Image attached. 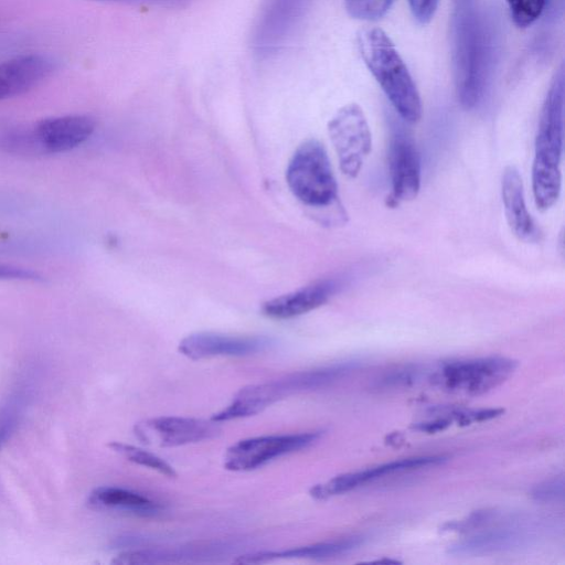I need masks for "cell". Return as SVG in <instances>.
<instances>
[{
	"label": "cell",
	"instance_id": "6da1fadb",
	"mask_svg": "<svg viewBox=\"0 0 565 565\" xmlns=\"http://www.w3.org/2000/svg\"><path fill=\"white\" fill-rule=\"evenodd\" d=\"M451 50L458 100L466 109L483 98L490 43L478 0H452Z\"/></svg>",
	"mask_w": 565,
	"mask_h": 565
},
{
	"label": "cell",
	"instance_id": "7a4b0ae2",
	"mask_svg": "<svg viewBox=\"0 0 565 565\" xmlns=\"http://www.w3.org/2000/svg\"><path fill=\"white\" fill-rule=\"evenodd\" d=\"M564 72L561 67L554 75L545 97L537 134L532 167V189L539 210L552 207L561 192V159L564 137Z\"/></svg>",
	"mask_w": 565,
	"mask_h": 565
},
{
	"label": "cell",
	"instance_id": "3957f363",
	"mask_svg": "<svg viewBox=\"0 0 565 565\" xmlns=\"http://www.w3.org/2000/svg\"><path fill=\"white\" fill-rule=\"evenodd\" d=\"M365 65L402 119L417 122L422 102L417 87L390 36L379 28L363 29L356 36Z\"/></svg>",
	"mask_w": 565,
	"mask_h": 565
},
{
	"label": "cell",
	"instance_id": "277c9868",
	"mask_svg": "<svg viewBox=\"0 0 565 565\" xmlns=\"http://www.w3.org/2000/svg\"><path fill=\"white\" fill-rule=\"evenodd\" d=\"M286 180L292 194L307 206L328 209L340 205L329 157L316 139L306 140L295 151Z\"/></svg>",
	"mask_w": 565,
	"mask_h": 565
},
{
	"label": "cell",
	"instance_id": "5b68a950",
	"mask_svg": "<svg viewBox=\"0 0 565 565\" xmlns=\"http://www.w3.org/2000/svg\"><path fill=\"white\" fill-rule=\"evenodd\" d=\"M95 127L94 118L88 115L47 117L11 134L6 146L14 152L63 153L84 143L93 135Z\"/></svg>",
	"mask_w": 565,
	"mask_h": 565
},
{
	"label": "cell",
	"instance_id": "8992f818",
	"mask_svg": "<svg viewBox=\"0 0 565 565\" xmlns=\"http://www.w3.org/2000/svg\"><path fill=\"white\" fill-rule=\"evenodd\" d=\"M516 366V361L502 356L449 361L431 375V381L449 392L480 395L504 382Z\"/></svg>",
	"mask_w": 565,
	"mask_h": 565
},
{
	"label": "cell",
	"instance_id": "52a82bcc",
	"mask_svg": "<svg viewBox=\"0 0 565 565\" xmlns=\"http://www.w3.org/2000/svg\"><path fill=\"white\" fill-rule=\"evenodd\" d=\"M330 140L343 174L355 178L372 150V136L362 108L351 103L341 107L328 124Z\"/></svg>",
	"mask_w": 565,
	"mask_h": 565
},
{
	"label": "cell",
	"instance_id": "ba28073f",
	"mask_svg": "<svg viewBox=\"0 0 565 565\" xmlns=\"http://www.w3.org/2000/svg\"><path fill=\"white\" fill-rule=\"evenodd\" d=\"M321 435V431H306L245 438L226 449L224 467L237 472L255 470L274 459L307 448Z\"/></svg>",
	"mask_w": 565,
	"mask_h": 565
},
{
	"label": "cell",
	"instance_id": "9c48e42d",
	"mask_svg": "<svg viewBox=\"0 0 565 565\" xmlns=\"http://www.w3.org/2000/svg\"><path fill=\"white\" fill-rule=\"evenodd\" d=\"M311 391L307 370L290 373L277 380L241 388L232 402L211 419L217 423L256 415L275 402L292 394Z\"/></svg>",
	"mask_w": 565,
	"mask_h": 565
},
{
	"label": "cell",
	"instance_id": "30bf717a",
	"mask_svg": "<svg viewBox=\"0 0 565 565\" xmlns=\"http://www.w3.org/2000/svg\"><path fill=\"white\" fill-rule=\"evenodd\" d=\"M220 423L212 420L159 416L143 419L134 427L136 437L146 445L177 447L211 439L218 435Z\"/></svg>",
	"mask_w": 565,
	"mask_h": 565
},
{
	"label": "cell",
	"instance_id": "8fae6325",
	"mask_svg": "<svg viewBox=\"0 0 565 565\" xmlns=\"http://www.w3.org/2000/svg\"><path fill=\"white\" fill-rule=\"evenodd\" d=\"M310 0H265L253 32V47L260 56L278 51L301 21Z\"/></svg>",
	"mask_w": 565,
	"mask_h": 565
},
{
	"label": "cell",
	"instance_id": "7c38bea8",
	"mask_svg": "<svg viewBox=\"0 0 565 565\" xmlns=\"http://www.w3.org/2000/svg\"><path fill=\"white\" fill-rule=\"evenodd\" d=\"M273 340L263 335H231L215 332H196L179 343V351L191 360L215 356H245L263 352Z\"/></svg>",
	"mask_w": 565,
	"mask_h": 565
},
{
	"label": "cell",
	"instance_id": "4fadbf2b",
	"mask_svg": "<svg viewBox=\"0 0 565 565\" xmlns=\"http://www.w3.org/2000/svg\"><path fill=\"white\" fill-rule=\"evenodd\" d=\"M446 459L447 458L445 456L436 455L412 457L354 472L339 475L323 483L315 484L310 488L309 494L316 500H326L333 495L345 493L367 482L382 478L383 476L437 466L443 463Z\"/></svg>",
	"mask_w": 565,
	"mask_h": 565
},
{
	"label": "cell",
	"instance_id": "5bb4252c",
	"mask_svg": "<svg viewBox=\"0 0 565 565\" xmlns=\"http://www.w3.org/2000/svg\"><path fill=\"white\" fill-rule=\"evenodd\" d=\"M390 173L392 201H411L420 189V158L414 140L404 131L396 130L390 145Z\"/></svg>",
	"mask_w": 565,
	"mask_h": 565
},
{
	"label": "cell",
	"instance_id": "9a60e30c",
	"mask_svg": "<svg viewBox=\"0 0 565 565\" xmlns=\"http://www.w3.org/2000/svg\"><path fill=\"white\" fill-rule=\"evenodd\" d=\"M54 70V60L40 53L21 54L0 62V100L30 92Z\"/></svg>",
	"mask_w": 565,
	"mask_h": 565
},
{
	"label": "cell",
	"instance_id": "2e32d148",
	"mask_svg": "<svg viewBox=\"0 0 565 565\" xmlns=\"http://www.w3.org/2000/svg\"><path fill=\"white\" fill-rule=\"evenodd\" d=\"M338 279H323L296 291L281 295L263 305L262 311L273 319H289L326 303L340 288Z\"/></svg>",
	"mask_w": 565,
	"mask_h": 565
},
{
	"label": "cell",
	"instance_id": "e0dca14e",
	"mask_svg": "<svg viewBox=\"0 0 565 565\" xmlns=\"http://www.w3.org/2000/svg\"><path fill=\"white\" fill-rule=\"evenodd\" d=\"M231 546L221 542H207L198 545L180 547H152L125 551L118 554L113 564L137 565V564H167L183 563L192 559L209 558L225 554Z\"/></svg>",
	"mask_w": 565,
	"mask_h": 565
},
{
	"label": "cell",
	"instance_id": "ac0fdd59",
	"mask_svg": "<svg viewBox=\"0 0 565 565\" xmlns=\"http://www.w3.org/2000/svg\"><path fill=\"white\" fill-rule=\"evenodd\" d=\"M501 192L507 222L512 233L521 241H536L540 233L527 211L522 178L514 166L504 169Z\"/></svg>",
	"mask_w": 565,
	"mask_h": 565
},
{
	"label": "cell",
	"instance_id": "d6986e66",
	"mask_svg": "<svg viewBox=\"0 0 565 565\" xmlns=\"http://www.w3.org/2000/svg\"><path fill=\"white\" fill-rule=\"evenodd\" d=\"M362 543L361 537H348L337 541L321 542L306 546L294 547L284 551L257 552L241 555L235 559L239 564H259L275 559L292 558H326L348 553Z\"/></svg>",
	"mask_w": 565,
	"mask_h": 565
},
{
	"label": "cell",
	"instance_id": "ffe728a7",
	"mask_svg": "<svg viewBox=\"0 0 565 565\" xmlns=\"http://www.w3.org/2000/svg\"><path fill=\"white\" fill-rule=\"evenodd\" d=\"M530 535L523 530L499 527L486 530L449 546L455 555L488 554L512 550L527 542Z\"/></svg>",
	"mask_w": 565,
	"mask_h": 565
},
{
	"label": "cell",
	"instance_id": "44dd1931",
	"mask_svg": "<svg viewBox=\"0 0 565 565\" xmlns=\"http://www.w3.org/2000/svg\"><path fill=\"white\" fill-rule=\"evenodd\" d=\"M89 504L131 513L140 516H154L162 505L152 499L121 487L96 488L88 498Z\"/></svg>",
	"mask_w": 565,
	"mask_h": 565
},
{
	"label": "cell",
	"instance_id": "7402d4cb",
	"mask_svg": "<svg viewBox=\"0 0 565 565\" xmlns=\"http://www.w3.org/2000/svg\"><path fill=\"white\" fill-rule=\"evenodd\" d=\"M108 447L135 465L147 467L169 478L177 477L173 467L151 451L120 441H110Z\"/></svg>",
	"mask_w": 565,
	"mask_h": 565
},
{
	"label": "cell",
	"instance_id": "603a6c76",
	"mask_svg": "<svg viewBox=\"0 0 565 565\" xmlns=\"http://www.w3.org/2000/svg\"><path fill=\"white\" fill-rule=\"evenodd\" d=\"M548 0H505L511 19L519 28L533 24L543 13Z\"/></svg>",
	"mask_w": 565,
	"mask_h": 565
},
{
	"label": "cell",
	"instance_id": "cb8c5ba5",
	"mask_svg": "<svg viewBox=\"0 0 565 565\" xmlns=\"http://www.w3.org/2000/svg\"><path fill=\"white\" fill-rule=\"evenodd\" d=\"M394 0H344L348 13L354 19L374 21L381 19Z\"/></svg>",
	"mask_w": 565,
	"mask_h": 565
},
{
	"label": "cell",
	"instance_id": "d4e9b609",
	"mask_svg": "<svg viewBox=\"0 0 565 565\" xmlns=\"http://www.w3.org/2000/svg\"><path fill=\"white\" fill-rule=\"evenodd\" d=\"M419 376V370L416 366H404L393 370L379 377L374 386L376 388H392L407 386L414 383Z\"/></svg>",
	"mask_w": 565,
	"mask_h": 565
},
{
	"label": "cell",
	"instance_id": "484cf974",
	"mask_svg": "<svg viewBox=\"0 0 565 565\" xmlns=\"http://www.w3.org/2000/svg\"><path fill=\"white\" fill-rule=\"evenodd\" d=\"M537 502H555L564 497V477L555 476L536 484L531 492Z\"/></svg>",
	"mask_w": 565,
	"mask_h": 565
},
{
	"label": "cell",
	"instance_id": "4316f807",
	"mask_svg": "<svg viewBox=\"0 0 565 565\" xmlns=\"http://www.w3.org/2000/svg\"><path fill=\"white\" fill-rule=\"evenodd\" d=\"M0 280L43 281V276L33 270L9 264H0Z\"/></svg>",
	"mask_w": 565,
	"mask_h": 565
},
{
	"label": "cell",
	"instance_id": "83f0119b",
	"mask_svg": "<svg viewBox=\"0 0 565 565\" xmlns=\"http://www.w3.org/2000/svg\"><path fill=\"white\" fill-rule=\"evenodd\" d=\"M438 2L439 0H408L413 17L422 24L433 19Z\"/></svg>",
	"mask_w": 565,
	"mask_h": 565
},
{
	"label": "cell",
	"instance_id": "f1b7e54d",
	"mask_svg": "<svg viewBox=\"0 0 565 565\" xmlns=\"http://www.w3.org/2000/svg\"><path fill=\"white\" fill-rule=\"evenodd\" d=\"M14 425L15 415L12 412L8 411L0 414V448L11 434Z\"/></svg>",
	"mask_w": 565,
	"mask_h": 565
},
{
	"label": "cell",
	"instance_id": "f546056e",
	"mask_svg": "<svg viewBox=\"0 0 565 565\" xmlns=\"http://www.w3.org/2000/svg\"><path fill=\"white\" fill-rule=\"evenodd\" d=\"M451 419L448 417L437 418L433 422L418 424L415 428L422 431L436 433L449 427Z\"/></svg>",
	"mask_w": 565,
	"mask_h": 565
},
{
	"label": "cell",
	"instance_id": "4dcf8cb0",
	"mask_svg": "<svg viewBox=\"0 0 565 565\" xmlns=\"http://www.w3.org/2000/svg\"><path fill=\"white\" fill-rule=\"evenodd\" d=\"M94 1H106V2H121V3H141V4H154V6H179L189 0H94Z\"/></svg>",
	"mask_w": 565,
	"mask_h": 565
}]
</instances>
